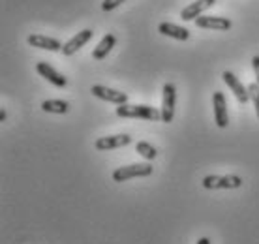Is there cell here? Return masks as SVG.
<instances>
[{
  "label": "cell",
  "mask_w": 259,
  "mask_h": 244,
  "mask_svg": "<svg viewBox=\"0 0 259 244\" xmlns=\"http://www.w3.org/2000/svg\"><path fill=\"white\" fill-rule=\"evenodd\" d=\"M248 90H250V98H252L253 107H255V113H257V118H259V85L252 83L248 87Z\"/></svg>",
  "instance_id": "ac0fdd59"
},
{
  "label": "cell",
  "mask_w": 259,
  "mask_h": 244,
  "mask_svg": "<svg viewBox=\"0 0 259 244\" xmlns=\"http://www.w3.org/2000/svg\"><path fill=\"white\" fill-rule=\"evenodd\" d=\"M92 94H94L96 98H100V100L115 103V105H124V103H128V94H126V92L109 89V87H104V85H94V87H92Z\"/></svg>",
  "instance_id": "5b68a950"
},
{
  "label": "cell",
  "mask_w": 259,
  "mask_h": 244,
  "mask_svg": "<svg viewBox=\"0 0 259 244\" xmlns=\"http://www.w3.org/2000/svg\"><path fill=\"white\" fill-rule=\"evenodd\" d=\"M197 244H212V242H210V238L208 237H201L199 240H197Z\"/></svg>",
  "instance_id": "44dd1931"
},
{
  "label": "cell",
  "mask_w": 259,
  "mask_h": 244,
  "mask_svg": "<svg viewBox=\"0 0 259 244\" xmlns=\"http://www.w3.org/2000/svg\"><path fill=\"white\" fill-rule=\"evenodd\" d=\"M152 175V166L150 164H130L122 166L113 171V180L115 182H124L130 179H137V177H149Z\"/></svg>",
  "instance_id": "3957f363"
},
{
  "label": "cell",
  "mask_w": 259,
  "mask_h": 244,
  "mask_svg": "<svg viewBox=\"0 0 259 244\" xmlns=\"http://www.w3.org/2000/svg\"><path fill=\"white\" fill-rule=\"evenodd\" d=\"M252 66H253V73H255V83L259 85V57H253L252 58Z\"/></svg>",
  "instance_id": "ffe728a7"
},
{
  "label": "cell",
  "mask_w": 259,
  "mask_h": 244,
  "mask_svg": "<svg viewBox=\"0 0 259 244\" xmlns=\"http://www.w3.org/2000/svg\"><path fill=\"white\" fill-rule=\"evenodd\" d=\"M92 36H94V32H92L91 28H84V30L77 32L73 38L68 39V42L64 44V47H62V55H64V57H71V55L77 53L84 44H89V42L92 39Z\"/></svg>",
  "instance_id": "ba28073f"
},
{
  "label": "cell",
  "mask_w": 259,
  "mask_h": 244,
  "mask_svg": "<svg viewBox=\"0 0 259 244\" xmlns=\"http://www.w3.org/2000/svg\"><path fill=\"white\" fill-rule=\"evenodd\" d=\"M162 96V122H173L175 116V102H177V89L173 83L163 85Z\"/></svg>",
  "instance_id": "277c9868"
},
{
  "label": "cell",
  "mask_w": 259,
  "mask_h": 244,
  "mask_svg": "<svg viewBox=\"0 0 259 244\" xmlns=\"http://www.w3.org/2000/svg\"><path fill=\"white\" fill-rule=\"evenodd\" d=\"M203 186L207 190H237L242 186L239 175H208L203 179Z\"/></svg>",
  "instance_id": "7a4b0ae2"
},
{
  "label": "cell",
  "mask_w": 259,
  "mask_h": 244,
  "mask_svg": "<svg viewBox=\"0 0 259 244\" xmlns=\"http://www.w3.org/2000/svg\"><path fill=\"white\" fill-rule=\"evenodd\" d=\"M216 4V0H197V2H192L190 6H186L181 12V19L182 21H195L203 12H207L208 8H212Z\"/></svg>",
  "instance_id": "8fae6325"
},
{
  "label": "cell",
  "mask_w": 259,
  "mask_h": 244,
  "mask_svg": "<svg viewBox=\"0 0 259 244\" xmlns=\"http://www.w3.org/2000/svg\"><path fill=\"white\" fill-rule=\"evenodd\" d=\"M41 109L46 113H57V115H64L70 111V103L64 100H46L41 103Z\"/></svg>",
  "instance_id": "2e32d148"
},
{
  "label": "cell",
  "mask_w": 259,
  "mask_h": 244,
  "mask_svg": "<svg viewBox=\"0 0 259 244\" xmlns=\"http://www.w3.org/2000/svg\"><path fill=\"white\" fill-rule=\"evenodd\" d=\"M132 143V137L128 134H118V135H107V137H100L96 139L94 147L98 150H115V148L126 147Z\"/></svg>",
  "instance_id": "9c48e42d"
},
{
  "label": "cell",
  "mask_w": 259,
  "mask_h": 244,
  "mask_svg": "<svg viewBox=\"0 0 259 244\" xmlns=\"http://www.w3.org/2000/svg\"><path fill=\"white\" fill-rule=\"evenodd\" d=\"M195 26L199 28H212V30H229L231 21L227 17H210V15H199L195 19Z\"/></svg>",
  "instance_id": "4fadbf2b"
},
{
  "label": "cell",
  "mask_w": 259,
  "mask_h": 244,
  "mask_svg": "<svg viewBox=\"0 0 259 244\" xmlns=\"http://www.w3.org/2000/svg\"><path fill=\"white\" fill-rule=\"evenodd\" d=\"M115 44H117V38L113 36V34H105L104 38H102V42L98 44V47L92 51V58L94 60H102V58L107 57V53L115 47Z\"/></svg>",
  "instance_id": "9a60e30c"
},
{
  "label": "cell",
  "mask_w": 259,
  "mask_h": 244,
  "mask_svg": "<svg viewBox=\"0 0 259 244\" xmlns=\"http://www.w3.org/2000/svg\"><path fill=\"white\" fill-rule=\"evenodd\" d=\"M8 118V113H6V109H0V122H4Z\"/></svg>",
  "instance_id": "7402d4cb"
},
{
  "label": "cell",
  "mask_w": 259,
  "mask_h": 244,
  "mask_svg": "<svg viewBox=\"0 0 259 244\" xmlns=\"http://www.w3.org/2000/svg\"><path fill=\"white\" fill-rule=\"evenodd\" d=\"M117 115L122 116V118H143V120L152 122L162 120V111H158L156 107H150V105H130V103H124V105L117 107Z\"/></svg>",
  "instance_id": "6da1fadb"
},
{
  "label": "cell",
  "mask_w": 259,
  "mask_h": 244,
  "mask_svg": "<svg viewBox=\"0 0 259 244\" xmlns=\"http://www.w3.org/2000/svg\"><path fill=\"white\" fill-rule=\"evenodd\" d=\"M158 30H160V34H163V36L181 39V42H184V39L190 38V30H188V28H184V26H179V25H173V23H160Z\"/></svg>",
  "instance_id": "5bb4252c"
},
{
  "label": "cell",
  "mask_w": 259,
  "mask_h": 244,
  "mask_svg": "<svg viewBox=\"0 0 259 244\" xmlns=\"http://www.w3.org/2000/svg\"><path fill=\"white\" fill-rule=\"evenodd\" d=\"M136 150H137V154H141L145 160H154L156 156H158V150H156L150 143L147 141H139L136 145Z\"/></svg>",
  "instance_id": "e0dca14e"
},
{
  "label": "cell",
  "mask_w": 259,
  "mask_h": 244,
  "mask_svg": "<svg viewBox=\"0 0 259 244\" xmlns=\"http://www.w3.org/2000/svg\"><path fill=\"white\" fill-rule=\"evenodd\" d=\"M28 45H32V47H38V49H46V51H62V47L64 45L60 44L57 38H49V36H41V34H32V36H28Z\"/></svg>",
  "instance_id": "7c38bea8"
},
{
  "label": "cell",
  "mask_w": 259,
  "mask_h": 244,
  "mask_svg": "<svg viewBox=\"0 0 259 244\" xmlns=\"http://www.w3.org/2000/svg\"><path fill=\"white\" fill-rule=\"evenodd\" d=\"M222 79H224V83H226L229 89L233 90V94L237 96V100H239L242 105H244V103H248V100H250V90H248V87H244V85L240 83L233 71L226 70L224 73H222Z\"/></svg>",
  "instance_id": "52a82bcc"
},
{
  "label": "cell",
  "mask_w": 259,
  "mask_h": 244,
  "mask_svg": "<svg viewBox=\"0 0 259 244\" xmlns=\"http://www.w3.org/2000/svg\"><path fill=\"white\" fill-rule=\"evenodd\" d=\"M36 71H38L41 77H46L53 87H57V89H64L66 85H68L64 75L59 73V71L55 70L51 64H47V62H38L36 64Z\"/></svg>",
  "instance_id": "30bf717a"
},
{
  "label": "cell",
  "mask_w": 259,
  "mask_h": 244,
  "mask_svg": "<svg viewBox=\"0 0 259 244\" xmlns=\"http://www.w3.org/2000/svg\"><path fill=\"white\" fill-rule=\"evenodd\" d=\"M212 107H214V120L218 128H227L229 124V115H227V102L224 92H214L212 94Z\"/></svg>",
  "instance_id": "8992f818"
},
{
  "label": "cell",
  "mask_w": 259,
  "mask_h": 244,
  "mask_svg": "<svg viewBox=\"0 0 259 244\" xmlns=\"http://www.w3.org/2000/svg\"><path fill=\"white\" fill-rule=\"evenodd\" d=\"M122 2H126V0H104V2H102V10H104V12H113V10H117Z\"/></svg>",
  "instance_id": "d6986e66"
}]
</instances>
